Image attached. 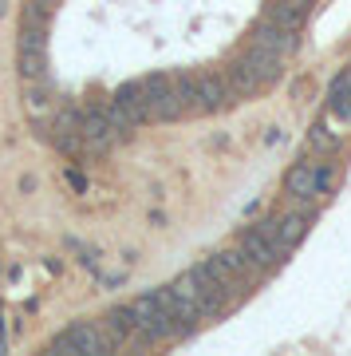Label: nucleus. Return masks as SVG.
<instances>
[{
    "label": "nucleus",
    "mask_w": 351,
    "mask_h": 356,
    "mask_svg": "<svg viewBox=\"0 0 351 356\" xmlns=\"http://www.w3.org/2000/svg\"><path fill=\"white\" fill-rule=\"evenodd\" d=\"M119 337L111 332L107 321H76L48 344V353H60V356H107L119 348Z\"/></svg>",
    "instance_id": "1"
},
{
    "label": "nucleus",
    "mask_w": 351,
    "mask_h": 356,
    "mask_svg": "<svg viewBox=\"0 0 351 356\" xmlns=\"http://www.w3.org/2000/svg\"><path fill=\"white\" fill-rule=\"evenodd\" d=\"M332 182H336V170L324 163V159H300V163L289 166V175H284V191H289V198H296V202H320L327 191H332Z\"/></svg>",
    "instance_id": "2"
},
{
    "label": "nucleus",
    "mask_w": 351,
    "mask_h": 356,
    "mask_svg": "<svg viewBox=\"0 0 351 356\" xmlns=\"http://www.w3.org/2000/svg\"><path fill=\"white\" fill-rule=\"evenodd\" d=\"M16 64H20V79L24 83H44L48 79V28L40 24H20L16 36Z\"/></svg>",
    "instance_id": "3"
},
{
    "label": "nucleus",
    "mask_w": 351,
    "mask_h": 356,
    "mask_svg": "<svg viewBox=\"0 0 351 356\" xmlns=\"http://www.w3.org/2000/svg\"><path fill=\"white\" fill-rule=\"evenodd\" d=\"M194 79V95H198V111L201 115H214V111H225L237 103V91L229 83L225 72H198Z\"/></svg>",
    "instance_id": "4"
},
{
    "label": "nucleus",
    "mask_w": 351,
    "mask_h": 356,
    "mask_svg": "<svg viewBox=\"0 0 351 356\" xmlns=\"http://www.w3.org/2000/svg\"><path fill=\"white\" fill-rule=\"evenodd\" d=\"M261 229L276 242V250L289 257L292 250H296V245H300L304 238H308V210H280V214L264 218Z\"/></svg>",
    "instance_id": "5"
},
{
    "label": "nucleus",
    "mask_w": 351,
    "mask_h": 356,
    "mask_svg": "<svg viewBox=\"0 0 351 356\" xmlns=\"http://www.w3.org/2000/svg\"><path fill=\"white\" fill-rule=\"evenodd\" d=\"M237 245L245 250V257H249L257 269H264V273H273L280 261H284V254L276 250V242L264 234L261 226H249V229H241V238H237Z\"/></svg>",
    "instance_id": "6"
},
{
    "label": "nucleus",
    "mask_w": 351,
    "mask_h": 356,
    "mask_svg": "<svg viewBox=\"0 0 351 356\" xmlns=\"http://www.w3.org/2000/svg\"><path fill=\"white\" fill-rule=\"evenodd\" d=\"M249 44H252V48H264V51H273V56H284V60H289L292 51H296V32L273 24V20H261V24L252 28Z\"/></svg>",
    "instance_id": "7"
},
{
    "label": "nucleus",
    "mask_w": 351,
    "mask_h": 356,
    "mask_svg": "<svg viewBox=\"0 0 351 356\" xmlns=\"http://www.w3.org/2000/svg\"><path fill=\"white\" fill-rule=\"evenodd\" d=\"M241 64L249 67L252 76H257V83L261 88H268V83H276V79L284 76V56H273V51L264 48H245V56H241Z\"/></svg>",
    "instance_id": "8"
},
{
    "label": "nucleus",
    "mask_w": 351,
    "mask_h": 356,
    "mask_svg": "<svg viewBox=\"0 0 351 356\" xmlns=\"http://www.w3.org/2000/svg\"><path fill=\"white\" fill-rule=\"evenodd\" d=\"M304 16H308V4H304V0H268V4H264V20L289 28V32H300Z\"/></svg>",
    "instance_id": "9"
},
{
    "label": "nucleus",
    "mask_w": 351,
    "mask_h": 356,
    "mask_svg": "<svg viewBox=\"0 0 351 356\" xmlns=\"http://www.w3.org/2000/svg\"><path fill=\"white\" fill-rule=\"evenodd\" d=\"M339 143H343V135L339 131H332L327 123H316L312 131H308V151H316V159H327V154L339 151Z\"/></svg>",
    "instance_id": "10"
},
{
    "label": "nucleus",
    "mask_w": 351,
    "mask_h": 356,
    "mask_svg": "<svg viewBox=\"0 0 351 356\" xmlns=\"http://www.w3.org/2000/svg\"><path fill=\"white\" fill-rule=\"evenodd\" d=\"M327 115L339 119L343 127H351V88L343 83V79H336L332 91H327Z\"/></svg>",
    "instance_id": "11"
},
{
    "label": "nucleus",
    "mask_w": 351,
    "mask_h": 356,
    "mask_svg": "<svg viewBox=\"0 0 351 356\" xmlns=\"http://www.w3.org/2000/svg\"><path fill=\"white\" fill-rule=\"evenodd\" d=\"M225 76H229V83H233V91H237V99H252L257 91H264L261 83H257V76H252L241 60H233V64L225 67Z\"/></svg>",
    "instance_id": "12"
},
{
    "label": "nucleus",
    "mask_w": 351,
    "mask_h": 356,
    "mask_svg": "<svg viewBox=\"0 0 351 356\" xmlns=\"http://www.w3.org/2000/svg\"><path fill=\"white\" fill-rule=\"evenodd\" d=\"M51 13H55V0H24V16H20V24H40V28H48Z\"/></svg>",
    "instance_id": "13"
},
{
    "label": "nucleus",
    "mask_w": 351,
    "mask_h": 356,
    "mask_svg": "<svg viewBox=\"0 0 351 356\" xmlns=\"http://www.w3.org/2000/svg\"><path fill=\"white\" fill-rule=\"evenodd\" d=\"M339 79H343V83H348V88H351V67H348V72H343V76H339Z\"/></svg>",
    "instance_id": "14"
},
{
    "label": "nucleus",
    "mask_w": 351,
    "mask_h": 356,
    "mask_svg": "<svg viewBox=\"0 0 351 356\" xmlns=\"http://www.w3.org/2000/svg\"><path fill=\"white\" fill-rule=\"evenodd\" d=\"M304 4H312V0H304Z\"/></svg>",
    "instance_id": "15"
}]
</instances>
